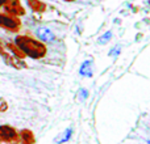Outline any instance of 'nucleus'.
<instances>
[{"instance_id": "obj_1", "label": "nucleus", "mask_w": 150, "mask_h": 144, "mask_svg": "<svg viewBox=\"0 0 150 144\" xmlns=\"http://www.w3.org/2000/svg\"><path fill=\"white\" fill-rule=\"evenodd\" d=\"M16 45L24 54L33 58V59L44 57L45 52H46V49H45L44 45L26 36H18L16 38Z\"/></svg>"}, {"instance_id": "obj_2", "label": "nucleus", "mask_w": 150, "mask_h": 144, "mask_svg": "<svg viewBox=\"0 0 150 144\" xmlns=\"http://www.w3.org/2000/svg\"><path fill=\"white\" fill-rule=\"evenodd\" d=\"M17 139V132L13 127L8 126V124H3L0 126V140L5 143H11L13 140Z\"/></svg>"}, {"instance_id": "obj_3", "label": "nucleus", "mask_w": 150, "mask_h": 144, "mask_svg": "<svg viewBox=\"0 0 150 144\" xmlns=\"http://www.w3.org/2000/svg\"><path fill=\"white\" fill-rule=\"evenodd\" d=\"M18 20L13 18L12 16H7V15H1L0 13V26L5 28L8 30H17L18 29Z\"/></svg>"}, {"instance_id": "obj_4", "label": "nucleus", "mask_w": 150, "mask_h": 144, "mask_svg": "<svg viewBox=\"0 0 150 144\" xmlns=\"http://www.w3.org/2000/svg\"><path fill=\"white\" fill-rule=\"evenodd\" d=\"M4 5H5V9L9 13H13V15H23L24 13V9L20 5L18 0H7V3Z\"/></svg>"}, {"instance_id": "obj_5", "label": "nucleus", "mask_w": 150, "mask_h": 144, "mask_svg": "<svg viewBox=\"0 0 150 144\" xmlns=\"http://www.w3.org/2000/svg\"><path fill=\"white\" fill-rule=\"evenodd\" d=\"M37 36H38V38L44 42H52L53 39H54V33L47 28L37 29Z\"/></svg>"}, {"instance_id": "obj_6", "label": "nucleus", "mask_w": 150, "mask_h": 144, "mask_svg": "<svg viewBox=\"0 0 150 144\" xmlns=\"http://www.w3.org/2000/svg\"><path fill=\"white\" fill-rule=\"evenodd\" d=\"M80 75H83V76L86 77H91L92 76V60H86V62H83V64L80 66Z\"/></svg>"}, {"instance_id": "obj_7", "label": "nucleus", "mask_w": 150, "mask_h": 144, "mask_svg": "<svg viewBox=\"0 0 150 144\" xmlns=\"http://www.w3.org/2000/svg\"><path fill=\"white\" fill-rule=\"evenodd\" d=\"M71 134H73V130H71V129H67V130H65V131H63L62 134H61L57 138V139H55V143H58V144H62V143L67 142V140L70 139Z\"/></svg>"}, {"instance_id": "obj_8", "label": "nucleus", "mask_w": 150, "mask_h": 144, "mask_svg": "<svg viewBox=\"0 0 150 144\" xmlns=\"http://www.w3.org/2000/svg\"><path fill=\"white\" fill-rule=\"evenodd\" d=\"M21 140H23L24 144H32L34 142L33 134L30 131H28V130H24V131H21Z\"/></svg>"}, {"instance_id": "obj_9", "label": "nucleus", "mask_w": 150, "mask_h": 144, "mask_svg": "<svg viewBox=\"0 0 150 144\" xmlns=\"http://www.w3.org/2000/svg\"><path fill=\"white\" fill-rule=\"evenodd\" d=\"M28 5L33 10H37V12L44 10V8H45V5L41 4V1H38V0H28Z\"/></svg>"}, {"instance_id": "obj_10", "label": "nucleus", "mask_w": 150, "mask_h": 144, "mask_svg": "<svg viewBox=\"0 0 150 144\" xmlns=\"http://www.w3.org/2000/svg\"><path fill=\"white\" fill-rule=\"evenodd\" d=\"M112 39V31H105V33L103 34V36L99 38V43L100 45H105V43H108L109 41Z\"/></svg>"}, {"instance_id": "obj_11", "label": "nucleus", "mask_w": 150, "mask_h": 144, "mask_svg": "<svg viewBox=\"0 0 150 144\" xmlns=\"http://www.w3.org/2000/svg\"><path fill=\"white\" fill-rule=\"evenodd\" d=\"M78 96L80 97V100H82V101H84L86 98H87V96H88V92L86 89H79V92H78Z\"/></svg>"}, {"instance_id": "obj_12", "label": "nucleus", "mask_w": 150, "mask_h": 144, "mask_svg": "<svg viewBox=\"0 0 150 144\" xmlns=\"http://www.w3.org/2000/svg\"><path fill=\"white\" fill-rule=\"evenodd\" d=\"M119 52H120V46H116L115 47V49H112L111 51H109V57H117V55H119Z\"/></svg>"}, {"instance_id": "obj_13", "label": "nucleus", "mask_w": 150, "mask_h": 144, "mask_svg": "<svg viewBox=\"0 0 150 144\" xmlns=\"http://www.w3.org/2000/svg\"><path fill=\"white\" fill-rule=\"evenodd\" d=\"M5 3H7V0H0V7H1V5H4Z\"/></svg>"}, {"instance_id": "obj_14", "label": "nucleus", "mask_w": 150, "mask_h": 144, "mask_svg": "<svg viewBox=\"0 0 150 144\" xmlns=\"http://www.w3.org/2000/svg\"><path fill=\"white\" fill-rule=\"evenodd\" d=\"M148 144H150V140H149V142H148Z\"/></svg>"}]
</instances>
